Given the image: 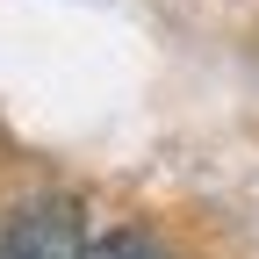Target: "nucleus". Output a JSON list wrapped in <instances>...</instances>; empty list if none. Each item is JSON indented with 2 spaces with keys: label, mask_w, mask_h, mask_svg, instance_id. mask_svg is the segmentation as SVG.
I'll use <instances>...</instances> for the list:
<instances>
[{
  "label": "nucleus",
  "mask_w": 259,
  "mask_h": 259,
  "mask_svg": "<svg viewBox=\"0 0 259 259\" xmlns=\"http://www.w3.org/2000/svg\"><path fill=\"white\" fill-rule=\"evenodd\" d=\"M0 259H87V216L65 194L22 202L0 216Z\"/></svg>",
  "instance_id": "f257e3e1"
},
{
  "label": "nucleus",
  "mask_w": 259,
  "mask_h": 259,
  "mask_svg": "<svg viewBox=\"0 0 259 259\" xmlns=\"http://www.w3.org/2000/svg\"><path fill=\"white\" fill-rule=\"evenodd\" d=\"M87 259H173V252H166V245H158L151 231H108V238H101V245H94Z\"/></svg>",
  "instance_id": "f03ea898"
}]
</instances>
